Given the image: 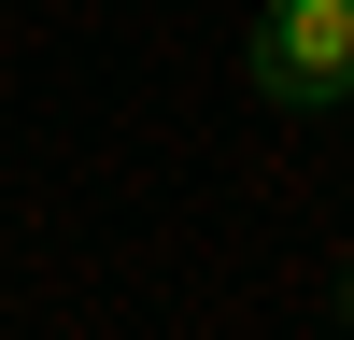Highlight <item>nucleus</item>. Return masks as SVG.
Segmentation results:
<instances>
[{
	"mask_svg": "<svg viewBox=\"0 0 354 340\" xmlns=\"http://www.w3.org/2000/svg\"><path fill=\"white\" fill-rule=\"evenodd\" d=\"M241 85L270 113H354V0H270L241 43Z\"/></svg>",
	"mask_w": 354,
	"mask_h": 340,
	"instance_id": "obj_1",
	"label": "nucleus"
},
{
	"mask_svg": "<svg viewBox=\"0 0 354 340\" xmlns=\"http://www.w3.org/2000/svg\"><path fill=\"white\" fill-rule=\"evenodd\" d=\"M340 312H354V255H340Z\"/></svg>",
	"mask_w": 354,
	"mask_h": 340,
	"instance_id": "obj_2",
	"label": "nucleus"
}]
</instances>
